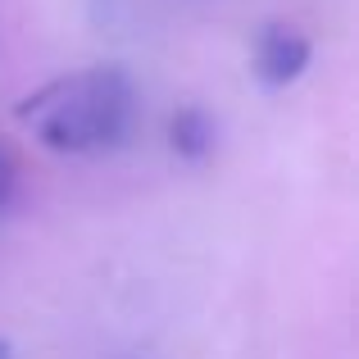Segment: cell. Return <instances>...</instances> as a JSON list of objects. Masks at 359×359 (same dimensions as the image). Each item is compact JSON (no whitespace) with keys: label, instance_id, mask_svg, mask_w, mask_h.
Masks as SVG:
<instances>
[{"label":"cell","instance_id":"5b68a950","mask_svg":"<svg viewBox=\"0 0 359 359\" xmlns=\"http://www.w3.org/2000/svg\"><path fill=\"white\" fill-rule=\"evenodd\" d=\"M0 359H9V341H0Z\"/></svg>","mask_w":359,"mask_h":359},{"label":"cell","instance_id":"6da1fadb","mask_svg":"<svg viewBox=\"0 0 359 359\" xmlns=\"http://www.w3.org/2000/svg\"><path fill=\"white\" fill-rule=\"evenodd\" d=\"M14 114L55 155H100L132 137L137 87L118 64H91L36 87Z\"/></svg>","mask_w":359,"mask_h":359},{"label":"cell","instance_id":"3957f363","mask_svg":"<svg viewBox=\"0 0 359 359\" xmlns=\"http://www.w3.org/2000/svg\"><path fill=\"white\" fill-rule=\"evenodd\" d=\"M214 141H219V128H214V118L205 114L201 105L173 109V118H168V146H173L177 159H187V164H201V159H210Z\"/></svg>","mask_w":359,"mask_h":359},{"label":"cell","instance_id":"7a4b0ae2","mask_svg":"<svg viewBox=\"0 0 359 359\" xmlns=\"http://www.w3.org/2000/svg\"><path fill=\"white\" fill-rule=\"evenodd\" d=\"M309 69V36L287 23H269L255 41V73L264 87H291Z\"/></svg>","mask_w":359,"mask_h":359},{"label":"cell","instance_id":"277c9868","mask_svg":"<svg viewBox=\"0 0 359 359\" xmlns=\"http://www.w3.org/2000/svg\"><path fill=\"white\" fill-rule=\"evenodd\" d=\"M5 201H9V164L0 159V205H5Z\"/></svg>","mask_w":359,"mask_h":359}]
</instances>
